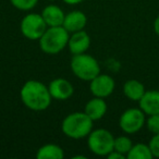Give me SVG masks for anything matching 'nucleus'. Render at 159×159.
Returning <instances> with one entry per match:
<instances>
[{
	"instance_id": "nucleus-18",
	"label": "nucleus",
	"mask_w": 159,
	"mask_h": 159,
	"mask_svg": "<svg viewBox=\"0 0 159 159\" xmlns=\"http://www.w3.org/2000/svg\"><path fill=\"white\" fill-rule=\"evenodd\" d=\"M133 146V143L131 141L130 137L128 136H118L115 137V146H113V150L123 154L126 157V155L129 154V152L131 150Z\"/></svg>"
},
{
	"instance_id": "nucleus-16",
	"label": "nucleus",
	"mask_w": 159,
	"mask_h": 159,
	"mask_svg": "<svg viewBox=\"0 0 159 159\" xmlns=\"http://www.w3.org/2000/svg\"><path fill=\"white\" fill-rule=\"evenodd\" d=\"M37 159H62L64 152L60 146L56 144H46L37 150Z\"/></svg>"
},
{
	"instance_id": "nucleus-14",
	"label": "nucleus",
	"mask_w": 159,
	"mask_h": 159,
	"mask_svg": "<svg viewBox=\"0 0 159 159\" xmlns=\"http://www.w3.org/2000/svg\"><path fill=\"white\" fill-rule=\"evenodd\" d=\"M42 16L48 27L62 26L66 14L63 13V11H62V9L60 7L55 5H49L43 10Z\"/></svg>"
},
{
	"instance_id": "nucleus-20",
	"label": "nucleus",
	"mask_w": 159,
	"mask_h": 159,
	"mask_svg": "<svg viewBox=\"0 0 159 159\" xmlns=\"http://www.w3.org/2000/svg\"><path fill=\"white\" fill-rule=\"evenodd\" d=\"M147 130L152 134H159V113L148 116L145 123Z\"/></svg>"
},
{
	"instance_id": "nucleus-10",
	"label": "nucleus",
	"mask_w": 159,
	"mask_h": 159,
	"mask_svg": "<svg viewBox=\"0 0 159 159\" xmlns=\"http://www.w3.org/2000/svg\"><path fill=\"white\" fill-rule=\"evenodd\" d=\"M89 46H91V38L84 30L72 33V35L69 38L68 47L72 55H80V53L86 52Z\"/></svg>"
},
{
	"instance_id": "nucleus-2",
	"label": "nucleus",
	"mask_w": 159,
	"mask_h": 159,
	"mask_svg": "<svg viewBox=\"0 0 159 159\" xmlns=\"http://www.w3.org/2000/svg\"><path fill=\"white\" fill-rule=\"evenodd\" d=\"M93 122L85 112H73L63 119L61 130L70 139H84L93 131Z\"/></svg>"
},
{
	"instance_id": "nucleus-5",
	"label": "nucleus",
	"mask_w": 159,
	"mask_h": 159,
	"mask_svg": "<svg viewBox=\"0 0 159 159\" xmlns=\"http://www.w3.org/2000/svg\"><path fill=\"white\" fill-rule=\"evenodd\" d=\"M87 144L92 152L98 156H108L113 150L115 137L106 129H96L89 133Z\"/></svg>"
},
{
	"instance_id": "nucleus-9",
	"label": "nucleus",
	"mask_w": 159,
	"mask_h": 159,
	"mask_svg": "<svg viewBox=\"0 0 159 159\" xmlns=\"http://www.w3.org/2000/svg\"><path fill=\"white\" fill-rule=\"evenodd\" d=\"M48 89L52 99L56 100H66L74 93L73 85L68 80L62 79V77L52 80L49 84Z\"/></svg>"
},
{
	"instance_id": "nucleus-24",
	"label": "nucleus",
	"mask_w": 159,
	"mask_h": 159,
	"mask_svg": "<svg viewBox=\"0 0 159 159\" xmlns=\"http://www.w3.org/2000/svg\"><path fill=\"white\" fill-rule=\"evenodd\" d=\"M84 0H63V2L68 3V5L74 6V5H79V3L83 2Z\"/></svg>"
},
{
	"instance_id": "nucleus-13",
	"label": "nucleus",
	"mask_w": 159,
	"mask_h": 159,
	"mask_svg": "<svg viewBox=\"0 0 159 159\" xmlns=\"http://www.w3.org/2000/svg\"><path fill=\"white\" fill-rule=\"evenodd\" d=\"M84 112L91 118L93 121H97L104 118V116L107 112V102H105L104 98L95 97L92 98L85 105Z\"/></svg>"
},
{
	"instance_id": "nucleus-19",
	"label": "nucleus",
	"mask_w": 159,
	"mask_h": 159,
	"mask_svg": "<svg viewBox=\"0 0 159 159\" xmlns=\"http://www.w3.org/2000/svg\"><path fill=\"white\" fill-rule=\"evenodd\" d=\"M10 2L16 9L22 10V11H29L37 5L38 0H10Z\"/></svg>"
},
{
	"instance_id": "nucleus-25",
	"label": "nucleus",
	"mask_w": 159,
	"mask_h": 159,
	"mask_svg": "<svg viewBox=\"0 0 159 159\" xmlns=\"http://www.w3.org/2000/svg\"><path fill=\"white\" fill-rule=\"evenodd\" d=\"M50 1H52V0H50Z\"/></svg>"
},
{
	"instance_id": "nucleus-21",
	"label": "nucleus",
	"mask_w": 159,
	"mask_h": 159,
	"mask_svg": "<svg viewBox=\"0 0 159 159\" xmlns=\"http://www.w3.org/2000/svg\"><path fill=\"white\" fill-rule=\"evenodd\" d=\"M148 146H149L152 156L159 158V134H152V137L150 139Z\"/></svg>"
},
{
	"instance_id": "nucleus-23",
	"label": "nucleus",
	"mask_w": 159,
	"mask_h": 159,
	"mask_svg": "<svg viewBox=\"0 0 159 159\" xmlns=\"http://www.w3.org/2000/svg\"><path fill=\"white\" fill-rule=\"evenodd\" d=\"M154 31L157 34V36L159 37V16L154 21Z\"/></svg>"
},
{
	"instance_id": "nucleus-3",
	"label": "nucleus",
	"mask_w": 159,
	"mask_h": 159,
	"mask_svg": "<svg viewBox=\"0 0 159 159\" xmlns=\"http://www.w3.org/2000/svg\"><path fill=\"white\" fill-rule=\"evenodd\" d=\"M69 32L63 26L47 27L39 38V47L47 55H57L62 51L69 43Z\"/></svg>"
},
{
	"instance_id": "nucleus-7",
	"label": "nucleus",
	"mask_w": 159,
	"mask_h": 159,
	"mask_svg": "<svg viewBox=\"0 0 159 159\" xmlns=\"http://www.w3.org/2000/svg\"><path fill=\"white\" fill-rule=\"evenodd\" d=\"M146 123V115L141 108L126 109L119 119V125L126 134H135Z\"/></svg>"
},
{
	"instance_id": "nucleus-11",
	"label": "nucleus",
	"mask_w": 159,
	"mask_h": 159,
	"mask_svg": "<svg viewBox=\"0 0 159 159\" xmlns=\"http://www.w3.org/2000/svg\"><path fill=\"white\" fill-rule=\"evenodd\" d=\"M139 108L146 116L158 115L159 113V91L152 89L146 91L143 97L139 102Z\"/></svg>"
},
{
	"instance_id": "nucleus-15",
	"label": "nucleus",
	"mask_w": 159,
	"mask_h": 159,
	"mask_svg": "<svg viewBox=\"0 0 159 159\" xmlns=\"http://www.w3.org/2000/svg\"><path fill=\"white\" fill-rule=\"evenodd\" d=\"M145 92L146 89L144 84L137 80H129L123 85L124 95L132 102H139V99L143 97Z\"/></svg>"
},
{
	"instance_id": "nucleus-4",
	"label": "nucleus",
	"mask_w": 159,
	"mask_h": 159,
	"mask_svg": "<svg viewBox=\"0 0 159 159\" xmlns=\"http://www.w3.org/2000/svg\"><path fill=\"white\" fill-rule=\"evenodd\" d=\"M71 70L76 77L91 82L100 73V66L93 56L84 52L73 55L71 60Z\"/></svg>"
},
{
	"instance_id": "nucleus-8",
	"label": "nucleus",
	"mask_w": 159,
	"mask_h": 159,
	"mask_svg": "<svg viewBox=\"0 0 159 159\" xmlns=\"http://www.w3.org/2000/svg\"><path fill=\"white\" fill-rule=\"evenodd\" d=\"M116 87L115 80L108 74H98L94 77L89 84V89L93 96L100 98H106L113 93Z\"/></svg>"
},
{
	"instance_id": "nucleus-22",
	"label": "nucleus",
	"mask_w": 159,
	"mask_h": 159,
	"mask_svg": "<svg viewBox=\"0 0 159 159\" xmlns=\"http://www.w3.org/2000/svg\"><path fill=\"white\" fill-rule=\"evenodd\" d=\"M107 157H108L109 159H124L125 158V156H124L123 154L117 152V150H112V152H111Z\"/></svg>"
},
{
	"instance_id": "nucleus-1",
	"label": "nucleus",
	"mask_w": 159,
	"mask_h": 159,
	"mask_svg": "<svg viewBox=\"0 0 159 159\" xmlns=\"http://www.w3.org/2000/svg\"><path fill=\"white\" fill-rule=\"evenodd\" d=\"M20 96L25 107L33 111L46 110L52 99L48 87L36 80H30L23 85Z\"/></svg>"
},
{
	"instance_id": "nucleus-12",
	"label": "nucleus",
	"mask_w": 159,
	"mask_h": 159,
	"mask_svg": "<svg viewBox=\"0 0 159 159\" xmlns=\"http://www.w3.org/2000/svg\"><path fill=\"white\" fill-rule=\"evenodd\" d=\"M87 24V16L82 11H72L66 14L62 26L69 32V33H75V32L82 31Z\"/></svg>"
},
{
	"instance_id": "nucleus-17",
	"label": "nucleus",
	"mask_w": 159,
	"mask_h": 159,
	"mask_svg": "<svg viewBox=\"0 0 159 159\" xmlns=\"http://www.w3.org/2000/svg\"><path fill=\"white\" fill-rule=\"evenodd\" d=\"M152 154L150 152V148L148 144L137 143L132 146L129 154L126 155V158L129 159H152Z\"/></svg>"
},
{
	"instance_id": "nucleus-6",
	"label": "nucleus",
	"mask_w": 159,
	"mask_h": 159,
	"mask_svg": "<svg viewBox=\"0 0 159 159\" xmlns=\"http://www.w3.org/2000/svg\"><path fill=\"white\" fill-rule=\"evenodd\" d=\"M47 24L43 19L42 14L29 13L21 21V33L30 40H39L43 34L46 32Z\"/></svg>"
}]
</instances>
